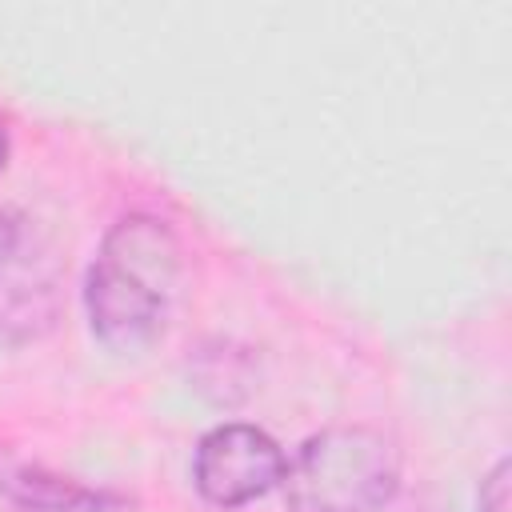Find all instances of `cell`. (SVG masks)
Returning a JSON list of instances; mask_svg holds the SVG:
<instances>
[{
	"label": "cell",
	"mask_w": 512,
	"mask_h": 512,
	"mask_svg": "<svg viewBox=\"0 0 512 512\" xmlns=\"http://www.w3.org/2000/svg\"><path fill=\"white\" fill-rule=\"evenodd\" d=\"M180 272V240L160 216L116 220L84 272L92 336L112 352H144L168 324Z\"/></svg>",
	"instance_id": "cell-1"
},
{
	"label": "cell",
	"mask_w": 512,
	"mask_h": 512,
	"mask_svg": "<svg viewBox=\"0 0 512 512\" xmlns=\"http://www.w3.org/2000/svg\"><path fill=\"white\" fill-rule=\"evenodd\" d=\"M288 512H384L400 492V448L368 424L308 436L284 464Z\"/></svg>",
	"instance_id": "cell-2"
},
{
	"label": "cell",
	"mask_w": 512,
	"mask_h": 512,
	"mask_svg": "<svg viewBox=\"0 0 512 512\" xmlns=\"http://www.w3.org/2000/svg\"><path fill=\"white\" fill-rule=\"evenodd\" d=\"M64 316V256L20 208H0V344L44 340Z\"/></svg>",
	"instance_id": "cell-3"
},
{
	"label": "cell",
	"mask_w": 512,
	"mask_h": 512,
	"mask_svg": "<svg viewBox=\"0 0 512 512\" xmlns=\"http://www.w3.org/2000/svg\"><path fill=\"white\" fill-rule=\"evenodd\" d=\"M284 448L256 424H216L192 456V484L212 508H244L284 480Z\"/></svg>",
	"instance_id": "cell-4"
},
{
	"label": "cell",
	"mask_w": 512,
	"mask_h": 512,
	"mask_svg": "<svg viewBox=\"0 0 512 512\" xmlns=\"http://www.w3.org/2000/svg\"><path fill=\"white\" fill-rule=\"evenodd\" d=\"M0 492L28 512H116L128 500L108 488H88L76 476L52 472L44 464H20L0 476Z\"/></svg>",
	"instance_id": "cell-5"
},
{
	"label": "cell",
	"mask_w": 512,
	"mask_h": 512,
	"mask_svg": "<svg viewBox=\"0 0 512 512\" xmlns=\"http://www.w3.org/2000/svg\"><path fill=\"white\" fill-rule=\"evenodd\" d=\"M508 476H512V464L496 460L492 472L480 480V492H476V508L480 512H508Z\"/></svg>",
	"instance_id": "cell-6"
},
{
	"label": "cell",
	"mask_w": 512,
	"mask_h": 512,
	"mask_svg": "<svg viewBox=\"0 0 512 512\" xmlns=\"http://www.w3.org/2000/svg\"><path fill=\"white\" fill-rule=\"evenodd\" d=\"M4 164H8V136H4V128H0V172H4Z\"/></svg>",
	"instance_id": "cell-7"
}]
</instances>
